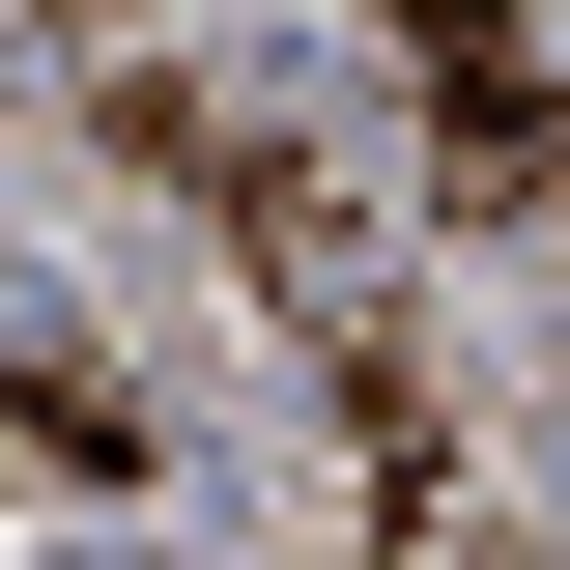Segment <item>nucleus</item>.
<instances>
[{
  "mask_svg": "<svg viewBox=\"0 0 570 570\" xmlns=\"http://www.w3.org/2000/svg\"><path fill=\"white\" fill-rule=\"evenodd\" d=\"M371 29H400V86H428V200H456V228H542V200H570L542 29H513V0H371Z\"/></svg>",
  "mask_w": 570,
  "mask_h": 570,
  "instance_id": "f257e3e1",
  "label": "nucleus"
}]
</instances>
